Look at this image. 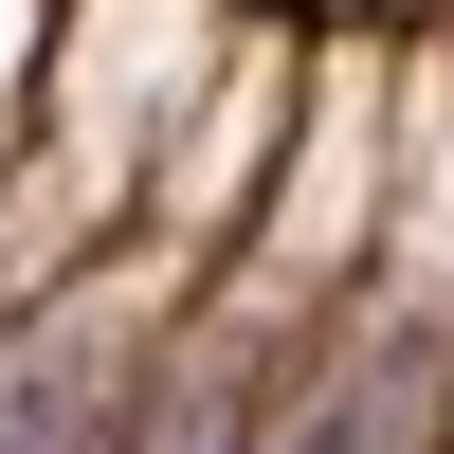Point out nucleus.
Segmentation results:
<instances>
[{"label":"nucleus","instance_id":"f257e3e1","mask_svg":"<svg viewBox=\"0 0 454 454\" xmlns=\"http://www.w3.org/2000/svg\"><path fill=\"white\" fill-rule=\"evenodd\" d=\"M0 454H109V327L91 309L0 327Z\"/></svg>","mask_w":454,"mask_h":454},{"label":"nucleus","instance_id":"7ed1b4c3","mask_svg":"<svg viewBox=\"0 0 454 454\" xmlns=\"http://www.w3.org/2000/svg\"><path fill=\"white\" fill-rule=\"evenodd\" d=\"M237 400H254V382H237V346H218V364H182V400H164V419H145V436H109V454H254V436H237Z\"/></svg>","mask_w":454,"mask_h":454},{"label":"nucleus","instance_id":"f03ea898","mask_svg":"<svg viewBox=\"0 0 454 454\" xmlns=\"http://www.w3.org/2000/svg\"><path fill=\"white\" fill-rule=\"evenodd\" d=\"M254 454H436V400H419V364H346L309 419L254 436Z\"/></svg>","mask_w":454,"mask_h":454}]
</instances>
